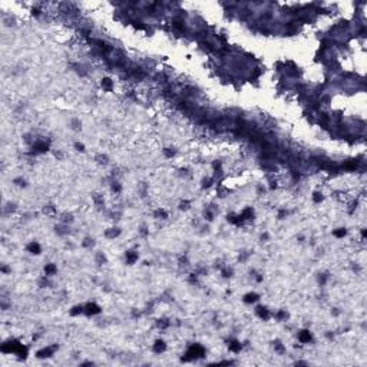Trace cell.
Wrapping results in <instances>:
<instances>
[{"instance_id": "cell-4", "label": "cell", "mask_w": 367, "mask_h": 367, "mask_svg": "<svg viewBox=\"0 0 367 367\" xmlns=\"http://www.w3.org/2000/svg\"><path fill=\"white\" fill-rule=\"evenodd\" d=\"M49 149V144L46 141H36L33 144V151L35 152H46Z\"/></svg>"}, {"instance_id": "cell-26", "label": "cell", "mask_w": 367, "mask_h": 367, "mask_svg": "<svg viewBox=\"0 0 367 367\" xmlns=\"http://www.w3.org/2000/svg\"><path fill=\"white\" fill-rule=\"evenodd\" d=\"M96 261H98V264H103V262L106 261V258H105V255H103V254H98Z\"/></svg>"}, {"instance_id": "cell-1", "label": "cell", "mask_w": 367, "mask_h": 367, "mask_svg": "<svg viewBox=\"0 0 367 367\" xmlns=\"http://www.w3.org/2000/svg\"><path fill=\"white\" fill-rule=\"evenodd\" d=\"M205 353L204 347L202 346H200V344H192L189 349H188V351L185 353V357L182 359V360H185V362H189V360H194V359H200V357H202Z\"/></svg>"}, {"instance_id": "cell-6", "label": "cell", "mask_w": 367, "mask_h": 367, "mask_svg": "<svg viewBox=\"0 0 367 367\" xmlns=\"http://www.w3.org/2000/svg\"><path fill=\"white\" fill-rule=\"evenodd\" d=\"M228 349L234 353H238L241 349H243V344L238 341V340H230L228 341Z\"/></svg>"}, {"instance_id": "cell-12", "label": "cell", "mask_w": 367, "mask_h": 367, "mask_svg": "<svg viewBox=\"0 0 367 367\" xmlns=\"http://www.w3.org/2000/svg\"><path fill=\"white\" fill-rule=\"evenodd\" d=\"M121 234V230L119 228H111V230H108L106 232H105V235L108 237V238H115V237H118Z\"/></svg>"}, {"instance_id": "cell-15", "label": "cell", "mask_w": 367, "mask_h": 367, "mask_svg": "<svg viewBox=\"0 0 367 367\" xmlns=\"http://www.w3.org/2000/svg\"><path fill=\"white\" fill-rule=\"evenodd\" d=\"M112 86H113V83H112V81H111L109 78L102 79V87H103L105 90H111V89H112Z\"/></svg>"}, {"instance_id": "cell-30", "label": "cell", "mask_w": 367, "mask_h": 367, "mask_svg": "<svg viewBox=\"0 0 367 367\" xmlns=\"http://www.w3.org/2000/svg\"><path fill=\"white\" fill-rule=\"evenodd\" d=\"M75 146H76V149H78V151H85V145H83V144L76 142V144H75Z\"/></svg>"}, {"instance_id": "cell-2", "label": "cell", "mask_w": 367, "mask_h": 367, "mask_svg": "<svg viewBox=\"0 0 367 367\" xmlns=\"http://www.w3.org/2000/svg\"><path fill=\"white\" fill-rule=\"evenodd\" d=\"M99 311H100V308H99L95 303L86 304V305H85V310H83V313H86L87 316H95V314H98Z\"/></svg>"}, {"instance_id": "cell-28", "label": "cell", "mask_w": 367, "mask_h": 367, "mask_svg": "<svg viewBox=\"0 0 367 367\" xmlns=\"http://www.w3.org/2000/svg\"><path fill=\"white\" fill-rule=\"evenodd\" d=\"M43 211H44V214H53V212H55V208H53L52 205H49V206H46Z\"/></svg>"}, {"instance_id": "cell-19", "label": "cell", "mask_w": 367, "mask_h": 367, "mask_svg": "<svg viewBox=\"0 0 367 367\" xmlns=\"http://www.w3.org/2000/svg\"><path fill=\"white\" fill-rule=\"evenodd\" d=\"M313 200H314V202H321V201H323V194L314 192V194H313Z\"/></svg>"}, {"instance_id": "cell-10", "label": "cell", "mask_w": 367, "mask_h": 367, "mask_svg": "<svg viewBox=\"0 0 367 367\" xmlns=\"http://www.w3.org/2000/svg\"><path fill=\"white\" fill-rule=\"evenodd\" d=\"M257 314H258L261 318H264V320H267V318L270 317V313H268V310H267L265 307H257Z\"/></svg>"}, {"instance_id": "cell-13", "label": "cell", "mask_w": 367, "mask_h": 367, "mask_svg": "<svg viewBox=\"0 0 367 367\" xmlns=\"http://www.w3.org/2000/svg\"><path fill=\"white\" fill-rule=\"evenodd\" d=\"M258 300V294H255V293H249V294H247L244 297V301L245 303H248V304H251V303H255Z\"/></svg>"}, {"instance_id": "cell-18", "label": "cell", "mask_w": 367, "mask_h": 367, "mask_svg": "<svg viewBox=\"0 0 367 367\" xmlns=\"http://www.w3.org/2000/svg\"><path fill=\"white\" fill-rule=\"evenodd\" d=\"M346 232H347V231H346V230H344V228H338V230H336V231H334V232H333V234H334V235H336V237H338V238H341V237H344V235H346Z\"/></svg>"}, {"instance_id": "cell-24", "label": "cell", "mask_w": 367, "mask_h": 367, "mask_svg": "<svg viewBox=\"0 0 367 367\" xmlns=\"http://www.w3.org/2000/svg\"><path fill=\"white\" fill-rule=\"evenodd\" d=\"M168 326H169V321H168V320H159V323H158V327H159V328H166Z\"/></svg>"}, {"instance_id": "cell-16", "label": "cell", "mask_w": 367, "mask_h": 367, "mask_svg": "<svg viewBox=\"0 0 367 367\" xmlns=\"http://www.w3.org/2000/svg\"><path fill=\"white\" fill-rule=\"evenodd\" d=\"M155 217H157V218H161V219H165V218H168V212H166L165 209H157Z\"/></svg>"}, {"instance_id": "cell-22", "label": "cell", "mask_w": 367, "mask_h": 367, "mask_svg": "<svg viewBox=\"0 0 367 367\" xmlns=\"http://www.w3.org/2000/svg\"><path fill=\"white\" fill-rule=\"evenodd\" d=\"M274 349H275L278 353H283V351H284V347H283V344H281L280 341H275V343H274Z\"/></svg>"}, {"instance_id": "cell-31", "label": "cell", "mask_w": 367, "mask_h": 367, "mask_svg": "<svg viewBox=\"0 0 367 367\" xmlns=\"http://www.w3.org/2000/svg\"><path fill=\"white\" fill-rule=\"evenodd\" d=\"M14 182H16L19 187H25V184H26V182H25V179H14Z\"/></svg>"}, {"instance_id": "cell-14", "label": "cell", "mask_w": 367, "mask_h": 367, "mask_svg": "<svg viewBox=\"0 0 367 367\" xmlns=\"http://www.w3.org/2000/svg\"><path fill=\"white\" fill-rule=\"evenodd\" d=\"M56 271H57V268H56V265H55V264H47V265L44 267V273H46V275H53V274H56Z\"/></svg>"}, {"instance_id": "cell-27", "label": "cell", "mask_w": 367, "mask_h": 367, "mask_svg": "<svg viewBox=\"0 0 367 367\" xmlns=\"http://www.w3.org/2000/svg\"><path fill=\"white\" fill-rule=\"evenodd\" d=\"M83 247H92L93 245V240H90V238H85V241L82 243Z\"/></svg>"}, {"instance_id": "cell-11", "label": "cell", "mask_w": 367, "mask_h": 367, "mask_svg": "<svg viewBox=\"0 0 367 367\" xmlns=\"http://www.w3.org/2000/svg\"><path fill=\"white\" fill-rule=\"evenodd\" d=\"M27 251L32 252V254H39V252H40V245L38 244V243H30V244L27 245Z\"/></svg>"}, {"instance_id": "cell-23", "label": "cell", "mask_w": 367, "mask_h": 367, "mask_svg": "<svg viewBox=\"0 0 367 367\" xmlns=\"http://www.w3.org/2000/svg\"><path fill=\"white\" fill-rule=\"evenodd\" d=\"M96 159H98V162H99V163H106V162H108V157H106V155H99V157H96Z\"/></svg>"}, {"instance_id": "cell-8", "label": "cell", "mask_w": 367, "mask_h": 367, "mask_svg": "<svg viewBox=\"0 0 367 367\" xmlns=\"http://www.w3.org/2000/svg\"><path fill=\"white\" fill-rule=\"evenodd\" d=\"M165 349H166L165 341H162V340H157L155 341V344H154V351L155 353H162V351H165Z\"/></svg>"}, {"instance_id": "cell-29", "label": "cell", "mask_w": 367, "mask_h": 367, "mask_svg": "<svg viewBox=\"0 0 367 367\" xmlns=\"http://www.w3.org/2000/svg\"><path fill=\"white\" fill-rule=\"evenodd\" d=\"M181 209H188L189 208V202L188 201H184V202H181V206H179Z\"/></svg>"}, {"instance_id": "cell-20", "label": "cell", "mask_w": 367, "mask_h": 367, "mask_svg": "<svg viewBox=\"0 0 367 367\" xmlns=\"http://www.w3.org/2000/svg\"><path fill=\"white\" fill-rule=\"evenodd\" d=\"M163 154H165V157L172 158V157L175 155V151H174V149H171V148H166V149H163Z\"/></svg>"}, {"instance_id": "cell-21", "label": "cell", "mask_w": 367, "mask_h": 367, "mask_svg": "<svg viewBox=\"0 0 367 367\" xmlns=\"http://www.w3.org/2000/svg\"><path fill=\"white\" fill-rule=\"evenodd\" d=\"M111 188H112V191L113 192H121V185L118 184V182H112V185H111Z\"/></svg>"}, {"instance_id": "cell-7", "label": "cell", "mask_w": 367, "mask_h": 367, "mask_svg": "<svg viewBox=\"0 0 367 367\" xmlns=\"http://www.w3.org/2000/svg\"><path fill=\"white\" fill-rule=\"evenodd\" d=\"M240 217H241L243 221H247V219L254 218V211H252V208H245L244 211L240 214Z\"/></svg>"}, {"instance_id": "cell-5", "label": "cell", "mask_w": 367, "mask_h": 367, "mask_svg": "<svg viewBox=\"0 0 367 367\" xmlns=\"http://www.w3.org/2000/svg\"><path fill=\"white\" fill-rule=\"evenodd\" d=\"M298 340H300L301 343H310V341L313 340V336H311V333H310V331L303 330V331H300V333H298Z\"/></svg>"}, {"instance_id": "cell-17", "label": "cell", "mask_w": 367, "mask_h": 367, "mask_svg": "<svg viewBox=\"0 0 367 367\" xmlns=\"http://www.w3.org/2000/svg\"><path fill=\"white\" fill-rule=\"evenodd\" d=\"M83 310H85V307H83V305H76V307H73V308H72L70 314H72V316L81 314V313H83Z\"/></svg>"}, {"instance_id": "cell-9", "label": "cell", "mask_w": 367, "mask_h": 367, "mask_svg": "<svg viewBox=\"0 0 367 367\" xmlns=\"http://www.w3.org/2000/svg\"><path fill=\"white\" fill-rule=\"evenodd\" d=\"M135 261H138V252H135V251H128V252H126V262H128V264H133Z\"/></svg>"}, {"instance_id": "cell-3", "label": "cell", "mask_w": 367, "mask_h": 367, "mask_svg": "<svg viewBox=\"0 0 367 367\" xmlns=\"http://www.w3.org/2000/svg\"><path fill=\"white\" fill-rule=\"evenodd\" d=\"M56 351V346H52V347H44V349H42L38 351V357H50V356H53V353Z\"/></svg>"}, {"instance_id": "cell-25", "label": "cell", "mask_w": 367, "mask_h": 367, "mask_svg": "<svg viewBox=\"0 0 367 367\" xmlns=\"http://www.w3.org/2000/svg\"><path fill=\"white\" fill-rule=\"evenodd\" d=\"M275 317H277L278 320H284V318H287V317H288V314H287V313H284V311H280V313H277V314H275Z\"/></svg>"}]
</instances>
